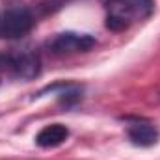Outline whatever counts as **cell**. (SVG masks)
<instances>
[{
    "label": "cell",
    "instance_id": "1",
    "mask_svg": "<svg viewBox=\"0 0 160 160\" xmlns=\"http://www.w3.org/2000/svg\"><path fill=\"white\" fill-rule=\"evenodd\" d=\"M34 26V17L30 9L22 4H11L0 21V34L6 39H19L26 36Z\"/></svg>",
    "mask_w": 160,
    "mask_h": 160
},
{
    "label": "cell",
    "instance_id": "2",
    "mask_svg": "<svg viewBox=\"0 0 160 160\" xmlns=\"http://www.w3.org/2000/svg\"><path fill=\"white\" fill-rule=\"evenodd\" d=\"M95 38L89 34H80V32H62L54 36L47 43L48 50L54 56H73L88 52L95 47Z\"/></svg>",
    "mask_w": 160,
    "mask_h": 160
},
{
    "label": "cell",
    "instance_id": "3",
    "mask_svg": "<svg viewBox=\"0 0 160 160\" xmlns=\"http://www.w3.org/2000/svg\"><path fill=\"white\" fill-rule=\"evenodd\" d=\"M39 56L32 50H21V52H13V54H6V71L13 73L17 78L30 80L39 75Z\"/></svg>",
    "mask_w": 160,
    "mask_h": 160
},
{
    "label": "cell",
    "instance_id": "4",
    "mask_svg": "<svg viewBox=\"0 0 160 160\" xmlns=\"http://www.w3.org/2000/svg\"><path fill=\"white\" fill-rule=\"evenodd\" d=\"M127 134H128V140L134 145H140V147H151V145L158 143L160 138L157 127H153L151 123H145V121L130 123L127 127Z\"/></svg>",
    "mask_w": 160,
    "mask_h": 160
},
{
    "label": "cell",
    "instance_id": "5",
    "mask_svg": "<svg viewBox=\"0 0 160 160\" xmlns=\"http://www.w3.org/2000/svg\"><path fill=\"white\" fill-rule=\"evenodd\" d=\"M67 138H69V128L62 123H52V125L43 127L38 132L36 143L43 149H52V147H58V145L65 143Z\"/></svg>",
    "mask_w": 160,
    "mask_h": 160
},
{
    "label": "cell",
    "instance_id": "6",
    "mask_svg": "<svg viewBox=\"0 0 160 160\" xmlns=\"http://www.w3.org/2000/svg\"><path fill=\"white\" fill-rule=\"evenodd\" d=\"M0 71H6V54H0Z\"/></svg>",
    "mask_w": 160,
    "mask_h": 160
}]
</instances>
